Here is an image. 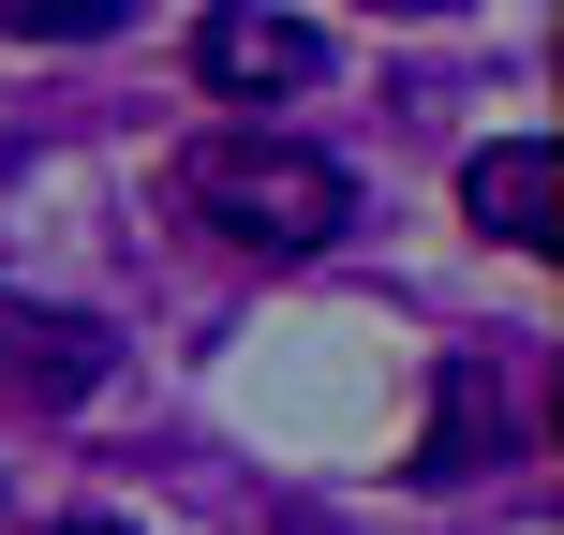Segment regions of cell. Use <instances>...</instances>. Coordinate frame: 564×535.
I'll use <instances>...</instances> for the list:
<instances>
[{
    "label": "cell",
    "instance_id": "obj_1",
    "mask_svg": "<svg viewBox=\"0 0 564 535\" xmlns=\"http://www.w3.org/2000/svg\"><path fill=\"white\" fill-rule=\"evenodd\" d=\"M164 194H178V224H208L224 254H327V238L357 224V179H341L327 149H297V135H194Z\"/></svg>",
    "mask_w": 564,
    "mask_h": 535
},
{
    "label": "cell",
    "instance_id": "obj_2",
    "mask_svg": "<svg viewBox=\"0 0 564 535\" xmlns=\"http://www.w3.org/2000/svg\"><path fill=\"white\" fill-rule=\"evenodd\" d=\"M105 372H119V328H105V312L0 298V387H15V402H89Z\"/></svg>",
    "mask_w": 564,
    "mask_h": 535
},
{
    "label": "cell",
    "instance_id": "obj_3",
    "mask_svg": "<svg viewBox=\"0 0 564 535\" xmlns=\"http://www.w3.org/2000/svg\"><path fill=\"white\" fill-rule=\"evenodd\" d=\"M194 75L208 89H312V75H327V30L268 15V0H224V15L194 30Z\"/></svg>",
    "mask_w": 564,
    "mask_h": 535
},
{
    "label": "cell",
    "instance_id": "obj_4",
    "mask_svg": "<svg viewBox=\"0 0 564 535\" xmlns=\"http://www.w3.org/2000/svg\"><path fill=\"white\" fill-rule=\"evenodd\" d=\"M550 135H506V149H476L460 164V208H476V238H506V254H550Z\"/></svg>",
    "mask_w": 564,
    "mask_h": 535
},
{
    "label": "cell",
    "instance_id": "obj_5",
    "mask_svg": "<svg viewBox=\"0 0 564 535\" xmlns=\"http://www.w3.org/2000/svg\"><path fill=\"white\" fill-rule=\"evenodd\" d=\"M490 431H506V387L460 357L446 387H431V447H416V477H431V491H446V477H476V461H490Z\"/></svg>",
    "mask_w": 564,
    "mask_h": 535
},
{
    "label": "cell",
    "instance_id": "obj_6",
    "mask_svg": "<svg viewBox=\"0 0 564 535\" xmlns=\"http://www.w3.org/2000/svg\"><path fill=\"white\" fill-rule=\"evenodd\" d=\"M119 15H134V0H0V30H15V45H105Z\"/></svg>",
    "mask_w": 564,
    "mask_h": 535
},
{
    "label": "cell",
    "instance_id": "obj_7",
    "mask_svg": "<svg viewBox=\"0 0 564 535\" xmlns=\"http://www.w3.org/2000/svg\"><path fill=\"white\" fill-rule=\"evenodd\" d=\"M401 15H460V0H401Z\"/></svg>",
    "mask_w": 564,
    "mask_h": 535
},
{
    "label": "cell",
    "instance_id": "obj_8",
    "mask_svg": "<svg viewBox=\"0 0 564 535\" xmlns=\"http://www.w3.org/2000/svg\"><path fill=\"white\" fill-rule=\"evenodd\" d=\"M59 535H119V521H59Z\"/></svg>",
    "mask_w": 564,
    "mask_h": 535
}]
</instances>
